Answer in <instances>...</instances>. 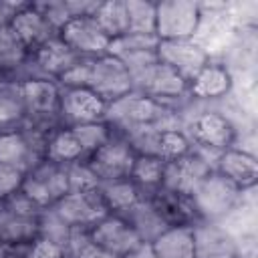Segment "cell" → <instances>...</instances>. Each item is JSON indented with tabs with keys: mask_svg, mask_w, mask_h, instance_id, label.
I'll return each instance as SVG.
<instances>
[{
	"mask_svg": "<svg viewBox=\"0 0 258 258\" xmlns=\"http://www.w3.org/2000/svg\"><path fill=\"white\" fill-rule=\"evenodd\" d=\"M60 87H81L93 91L107 105L127 95L131 89V77L123 62L111 54L97 58H83L58 81Z\"/></svg>",
	"mask_w": 258,
	"mask_h": 258,
	"instance_id": "1",
	"label": "cell"
},
{
	"mask_svg": "<svg viewBox=\"0 0 258 258\" xmlns=\"http://www.w3.org/2000/svg\"><path fill=\"white\" fill-rule=\"evenodd\" d=\"M105 121L115 133L141 127L179 129V117L175 109L137 91H129L127 95L109 103L105 111Z\"/></svg>",
	"mask_w": 258,
	"mask_h": 258,
	"instance_id": "2",
	"label": "cell"
},
{
	"mask_svg": "<svg viewBox=\"0 0 258 258\" xmlns=\"http://www.w3.org/2000/svg\"><path fill=\"white\" fill-rule=\"evenodd\" d=\"M24 97V127L38 133H52L60 127L58 121V99L60 87L50 79H26L22 81Z\"/></svg>",
	"mask_w": 258,
	"mask_h": 258,
	"instance_id": "3",
	"label": "cell"
},
{
	"mask_svg": "<svg viewBox=\"0 0 258 258\" xmlns=\"http://www.w3.org/2000/svg\"><path fill=\"white\" fill-rule=\"evenodd\" d=\"M242 189L212 169L191 191L189 202L200 222H220L240 200Z\"/></svg>",
	"mask_w": 258,
	"mask_h": 258,
	"instance_id": "4",
	"label": "cell"
},
{
	"mask_svg": "<svg viewBox=\"0 0 258 258\" xmlns=\"http://www.w3.org/2000/svg\"><path fill=\"white\" fill-rule=\"evenodd\" d=\"M40 206L20 189L0 202V242L30 244L36 238Z\"/></svg>",
	"mask_w": 258,
	"mask_h": 258,
	"instance_id": "5",
	"label": "cell"
},
{
	"mask_svg": "<svg viewBox=\"0 0 258 258\" xmlns=\"http://www.w3.org/2000/svg\"><path fill=\"white\" fill-rule=\"evenodd\" d=\"M117 135H121L137 155H153L163 161L175 159L191 149V141L181 129L141 127V129H129Z\"/></svg>",
	"mask_w": 258,
	"mask_h": 258,
	"instance_id": "6",
	"label": "cell"
},
{
	"mask_svg": "<svg viewBox=\"0 0 258 258\" xmlns=\"http://www.w3.org/2000/svg\"><path fill=\"white\" fill-rule=\"evenodd\" d=\"M20 191L26 194L40 208L54 206L60 198L69 194L67 165L54 163L50 159H40L34 167L24 173Z\"/></svg>",
	"mask_w": 258,
	"mask_h": 258,
	"instance_id": "7",
	"label": "cell"
},
{
	"mask_svg": "<svg viewBox=\"0 0 258 258\" xmlns=\"http://www.w3.org/2000/svg\"><path fill=\"white\" fill-rule=\"evenodd\" d=\"M44 133L32 131L24 125L0 133V163H6L22 173L44 159Z\"/></svg>",
	"mask_w": 258,
	"mask_h": 258,
	"instance_id": "8",
	"label": "cell"
},
{
	"mask_svg": "<svg viewBox=\"0 0 258 258\" xmlns=\"http://www.w3.org/2000/svg\"><path fill=\"white\" fill-rule=\"evenodd\" d=\"M200 6L187 0L155 2V36L159 40H189L200 26Z\"/></svg>",
	"mask_w": 258,
	"mask_h": 258,
	"instance_id": "9",
	"label": "cell"
},
{
	"mask_svg": "<svg viewBox=\"0 0 258 258\" xmlns=\"http://www.w3.org/2000/svg\"><path fill=\"white\" fill-rule=\"evenodd\" d=\"M189 141H191V145L194 143L198 145L194 149L200 155H204L206 159H208V153H214L218 157L222 151H226V149H230L234 145L236 127L226 115L216 113V111H208V113L198 115L191 121V125H189Z\"/></svg>",
	"mask_w": 258,
	"mask_h": 258,
	"instance_id": "10",
	"label": "cell"
},
{
	"mask_svg": "<svg viewBox=\"0 0 258 258\" xmlns=\"http://www.w3.org/2000/svg\"><path fill=\"white\" fill-rule=\"evenodd\" d=\"M131 77V89L151 97L155 101H161L167 105V101L181 99L187 95V81H183L173 69L159 62V58L145 69L129 75Z\"/></svg>",
	"mask_w": 258,
	"mask_h": 258,
	"instance_id": "11",
	"label": "cell"
},
{
	"mask_svg": "<svg viewBox=\"0 0 258 258\" xmlns=\"http://www.w3.org/2000/svg\"><path fill=\"white\" fill-rule=\"evenodd\" d=\"M105 111H107V103L99 99L93 91L81 87H60V99H58L60 127L105 121Z\"/></svg>",
	"mask_w": 258,
	"mask_h": 258,
	"instance_id": "12",
	"label": "cell"
},
{
	"mask_svg": "<svg viewBox=\"0 0 258 258\" xmlns=\"http://www.w3.org/2000/svg\"><path fill=\"white\" fill-rule=\"evenodd\" d=\"M214 167L210 165V161L200 155L194 145L187 153L165 161L163 167V179H161V187L179 196L189 198L191 191L198 187V183L212 171Z\"/></svg>",
	"mask_w": 258,
	"mask_h": 258,
	"instance_id": "13",
	"label": "cell"
},
{
	"mask_svg": "<svg viewBox=\"0 0 258 258\" xmlns=\"http://www.w3.org/2000/svg\"><path fill=\"white\" fill-rule=\"evenodd\" d=\"M135 157L137 153L131 149V145L113 131V137L103 147H99L91 157H87V163L91 165L99 181H109L129 177Z\"/></svg>",
	"mask_w": 258,
	"mask_h": 258,
	"instance_id": "14",
	"label": "cell"
},
{
	"mask_svg": "<svg viewBox=\"0 0 258 258\" xmlns=\"http://www.w3.org/2000/svg\"><path fill=\"white\" fill-rule=\"evenodd\" d=\"M69 48H73L83 58H97L107 54L111 38L103 32L93 16H79L67 22L58 34Z\"/></svg>",
	"mask_w": 258,
	"mask_h": 258,
	"instance_id": "15",
	"label": "cell"
},
{
	"mask_svg": "<svg viewBox=\"0 0 258 258\" xmlns=\"http://www.w3.org/2000/svg\"><path fill=\"white\" fill-rule=\"evenodd\" d=\"M54 212L71 226V228H93L101 218H105L109 212L95 191H69L64 198H60L54 206Z\"/></svg>",
	"mask_w": 258,
	"mask_h": 258,
	"instance_id": "16",
	"label": "cell"
},
{
	"mask_svg": "<svg viewBox=\"0 0 258 258\" xmlns=\"http://www.w3.org/2000/svg\"><path fill=\"white\" fill-rule=\"evenodd\" d=\"M91 242L95 246H99L101 250L123 258L125 254H129L133 248H137L141 244L139 236L133 232V228L115 214H107L105 218H101L91 230Z\"/></svg>",
	"mask_w": 258,
	"mask_h": 258,
	"instance_id": "17",
	"label": "cell"
},
{
	"mask_svg": "<svg viewBox=\"0 0 258 258\" xmlns=\"http://www.w3.org/2000/svg\"><path fill=\"white\" fill-rule=\"evenodd\" d=\"M157 58L159 62L173 69L183 81H191L198 71L208 62V52L189 40H159L157 44Z\"/></svg>",
	"mask_w": 258,
	"mask_h": 258,
	"instance_id": "18",
	"label": "cell"
},
{
	"mask_svg": "<svg viewBox=\"0 0 258 258\" xmlns=\"http://www.w3.org/2000/svg\"><path fill=\"white\" fill-rule=\"evenodd\" d=\"M194 232V258H240L236 238L218 222H198Z\"/></svg>",
	"mask_w": 258,
	"mask_h": 258,
	"instance_id": "19",
	"label": "cell"
},
{
	"mask_svg": "<svg viewBox=\"0 0 258 258\" xmlns=\"http://www.w3.org/2000/svg\"><path fill=\"white\" fill-rule=\"evenodd\" d=\"M10 28L16 32V36L30 54L58 36V30L42 16V12L34 4H24L20 10H16L10 20Z\"/></svg>",
	"mask_w": 258,
	"mask_h": 258,
	"instance_id": "20",
	"label": "cell"
},
{
	"mask_svg": "<svg viewBox=\"0 0 258 258\" xmlns=\"http://www.w3.org/2000/svg\"><path fill=\"white\" fill-rule=\"evenodd\" d=\"M214 169L222 173L226 179H230L236 187L246 189L256 183L258 177V161L252 153L242 151V149H226L218 155Z\"/></svg>",
	"mask_w": 258,
	"mask_h": 258,
	"instance_id": "21",
	"label": "cell"
},
{
	"mask_svg": "<svg viewBox=\"0 0 258 258\" xmlns=\"http://www.w3.org/2000/svg\"><path fill=\"white\" fill-rule=\"evenodd\" d=\"M121 218L133 228V232L145 244H151L163 230L169 228V224L159 214L155 204L147 198H139L137 204H133L125 214H121Z\"/></svg>",
	"mask_w": 258,
	"mask_h": 258,
	"instance_id": "22",
	"label": "cell"
},
{
	"mask_svg": "<svg viewBox=\"0 0 258 258\" xmlns=\"http://www.w3.org/2000/svg\"><path fill=\"white\" fill-rule=\"evenodd\" d=\"M232 89V75L226 67L216 62H206L198 75L187 83V95L194 99H218Z\"/></svg>",
	"mask_w": 258,
	"mask_h": 258,
	"instance_id": "23",
	"label": "cell"
},
{
	"mask_svg": "<svg viewBox=\"0 0 258 258\" xmlns=\"http://www.w3.org/2000/svg\"><path fill=\"white\" fill-rule=\"evenodd\" d=\"M24 123L22 81L0 75V133Z\"/></svg>",
	"mask_w": 258,
	"mask_h": 258,
	"instance_id": "24",
	"label": "cell"
},
{
	"mask_svg": "<svg viewBox=\"0 0 258 258\" xmlns=\"http://www.w3.org/2000/svg\"><path fill=\"white\" fill-rule=\"evenodd\" d=\"M157 258H194V232L191 226H169L153 242Z\"/></svg>",
	"mask_w": 258,
	"mask_h": 258,
	"instance_id": "25",
	"label": "cell"
},
{
	"mask_svg": "<svg viewBox=\"0 0 258 258\" xmlns=\"http://www.w3.org/2000/svg\"><path fill=\"white\" fill-rule=\"evenodd\" d=\"M97 194H99V198L103 200L107 212H109V214H115V216L125 214V212H127L133 204H137V200L141 198L137 185H135L129 177L99 181Z\"/></svg>",
	"mask_w": 258,
	"mask_h": 258,
	"instance_id": "26",
	"label": "cell"
},
{
	"mask_svg": "<svg viewBox=\"0 0 258 258\" xmlns=\"http://www.w3.org/2000/svg\"><path fill=\"white\" fill-rule=\"evenodd\" d=\"M44 159H50L60 165H69L73 161L85 159L83 149L71 127H56L52 133H48L44 143Z\"/></svg>",
	"mask_w": 258,
	"mask_h": 258,
	"instance_id": "27",
	"label": "cell"
},
{
	"mask_svg": "<svg viewBox=\"0 0 258 258\" xmlns=\"http://www.w3.org/2000/svg\"><path fill=\"white\" fill-rule=\"evenodd\" d=\"M28 56L30 52L20 42V38L10 28V24L0 26V75L18 79Z\"/></svg>",
	"mask_w": 258,
	"mask_h": 258,
	"instance_id": "28",
	"label": "cell"
},
{
	"mask_svg": "<svg viewBox=\"0 0 258 258\" xmlns=\"http://www.w3.org/2000/svg\"><path fill=\"white\" fill-rule=\"evenodd\" d=\"M163 167L165 161L153 155H137L129 173V179L137 185L141 196H147L151 191H155L157 187H161V179H163Z\"/></svg>",
	"mask_w": 258,
	"mask_h": 258,
	"instance_id": "29",
	"label": "cell"
},
{
	"mask_svg": "<svg viewBox=\"0 0 258 258\" xmlns=\"http://www.w3.org/2000/svg\"><path fill=\"white\" fill-rule=\"evenodd\" d=\"M97 24L103 28V32L109 38H117L121 34H127V10L125 0H109L101 2L95 16Z\"/></svg>",
	"mask_w": 258,
	"mask_h": 258,
	"instance_id": "30",
	"label": "cell"
},
{
	"mask_svg": "<svg viewBox=\"0 0 258 258\" xmlns=\"http://www.w3.org/2000/svg\"><path fill=\"white\" fill-rule=\"evenodd\" d=\"M81 149H83V155L85 159L91 157L99 147H103L111 137H113V129L109 127L107 121H95V123H85V125H75L71 127Z\"/></svg>",
	"mask_w": 258,
	"mask_h": 258,
	"instance_id": "31",
	"label": "cell"
},
{
	"mask_svg": "<svg viewBox=\"0 0 258 258\" xmlns=\"http://www.w3.org/2000/svg\"><path fill=\"white\" fill-rule=\"evenodd\" d=\"M71 226L54 212V208H42L40 216H38V230H36V238L48 240L52 244H58L67 250L69 246V238H71Z\"/></svg>",
	"mask_w": 258,
	"mask_h": 258,
	"instance_id": "32",
	"label": "cell"
},
{
	"mask_svg": "<svg viewBox=\"0 0 258 258\" xmlns=\"http://www.w3.org/2000/svg\"><path fill=\"white\" fill-rule=\"evenodd\" d=\"M127 10V32L155 34V2L125 0Z\"/></svg>",
	"mask_w": 258,
	"mask_h": 258,
	"instance_id": "33",
	"label": "cell"
},
{
	"mask_svg": "<svg viewBox=\"0 0 258 258\" xmlns=\"http://www.w3.org/2000/svg\"><path fill=\"white\" fill-rule=\"evenodd\" d=\"M157 44H159V38L155 34L127 32V34H121L117 38H111L107 54H111L115 58H121L125 54L139 52V50H157Z\"/></svg>",
	"mask_w": 258,
	"mask_h": 258,
	"instance_id": "34",
	"label": "cell"
},
{
	"mask_svg": "<svg viewBox=\"0 0 258 258\" xmlns=\"http://www.w3.org/2000/svg\"><path fill=\"white\" fill-rule=\"evenodd\" d=\"M69 191H95L99 187V177L87 163V159H79L67 165Z\"/></svg>",
	"mask_w": 258,
	"mask_h": 258,
	"instance_id": "35",
	"label": "cell"
},
{
	"mask_svg": "<svg viewBox=\"0 0 258 258\" xmlns=\"http://www.w3.org/2000/svg\"><path fill=\"white\" fill-rule=\"evenodd\" d=\"M22 177H24L22 171H18L6 163H0V202L20 189Z\"/></svg>",
	"mask_w": 258,
	"mask_h": 258,
	"instance_id": "36",
	"label": "cell"
},
{
	"mask_svg": "<svg viewBox=\"0 0 258 258\" xmlns=\"http://www.w3.org/2000/svg\"><path fill=\"white\" fill-rule=\"evenodd\" d=\"M26 258H67V250L58 244H52L42 238H34L28 244Z\"/></svg>",
	"mask_w": 258,
	"mask_h": 258,
	"instance_id": "37",
	"label": "cell"
},
{
	"mask_svg": "<svg viewBox=\"0 0 258 258\" xmlns=\"http://www.w3.org/2000/svg\"><path fill=\"white\" fill-rule=\"evenodd\" d=\"M28 244H12L0 242V258H26Z\"/></svg>",
	"mask_w": 258,
	"mask_h": 258,
	"instance_id": "38",
	"label": "cell"
},
{
	"mask_svg": "<svg viewBox=\"0 0 258 258\" xmlns=\"http://www.w3.org/2000/svg\"><path fill=\"white\" fill-rule=\"evenodd\" d=\"M24 6V2H4L0 0V26L10 24L12 16L16 14V10H20Z\"/></svg>",
	"mask_w": 258,
	"mask_h": 258,
	"instance_id": "39",
	"label": "cell"
},
{
	"mask_svg": "<svg viewBox=\"0 0 258 258\" xmlns=\"http://www.w3.org/2000/svg\"><path fill=\"white\" fill-rule=\"evenodd\" d=\"M75 258H117V256H113V254H109V252H105V250H101L99 246H95L93 242L91 244H87Z\"/></svg>",
	"mask_w": 258,
	"mask_h": 258,
	"instance_id": "40",
	"label": "cell"
},
{
	"mask_svg": "<svg viewBox=\"0 0 258 258\" xmlns=\"http://www.w3.org/2000/svg\"><path fill=\"white\" fill-rule=\"evenodd\" d=\"M123 258H157V254L153 252V248H151V244H145V242H141L137 248H133L129 254H125Z\"/></svg>",
	"mask_w": 258,
	"mask_h": 258,
	"instance_id": "41",
	"label": "cell"
}]
</instances>
